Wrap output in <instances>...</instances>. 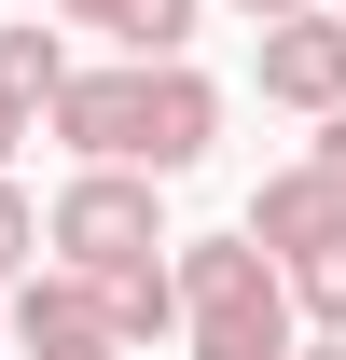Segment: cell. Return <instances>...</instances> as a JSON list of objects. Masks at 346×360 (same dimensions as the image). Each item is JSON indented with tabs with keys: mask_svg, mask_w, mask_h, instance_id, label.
I'll return each instance as SVG.
<instances>
[{
	"mask_svg": "<svg viewBox=\"0 0 346 360\" xmlns=\"http://www.w3.org/2000/svg\"><path fill=\"white\" fill-rule=\"evenodd\" d=\"M236 14H250V28H291V14H319V0H236Z\"/></svg>",
	"mask_w": 346,
	"mask_h": 360,
	"instance_id": "4fadbf2b",
	"label": "cell"
},
{
	"mask_svg": "<svg viewBox=\"0 0 346 360\" xmlns=\"http://www.w3.org/2000/svg\"><path fill=\"white\" fill-rule=\"evenodd\" d=\"M180 347L194 360H291L305 347V305H291V264L250 250V236H180Z\"/></svg>",
	"mask_w": 346,
	"mask_h": 360,
	"instance_id": "7a4b0ae2",
	"label": "cell"
},
{
	"mask_svg": "<svg viewBox=\"0 0 346 360\" xmlns=\"http://www.w3.org/2000/svg\"><path fill=\"white\" fill-rule=\"evenodd\" d=\"M291 360H346V333H305V347H291Z\"/></svg>",
	"mask_w": 346,
	"mask_h": 360,
	"instance_id": "9a60e30c",
	"label": "cell"
},
{
	"mask_svg": "<svg viewBox=\"0 0 346 360\" xmlns=\"http://www.w3.org/2000/svg\"><path fill=\"white\" fill-rule=\"evenodd\" d=\"M42 264V208H28V194H14V180H0V291H14V277Z\"/></svg>",
	"mask_w": 346,
	"mask_h": 360,
	"instance_id": "8fae6325",
	"label": "cell"
},
{
	"mask_svg": "<svg viewBox=\"0 0 346 360\" xmlns=\"http://www.w3.org/2000/svg\"><path fill=\"white\" fill-rule=\"evenodd\" d=\"M14 347H28V360H42V347H111V319H97V277L28 264V277H14Z\"/></svg>",
	"mask_w": 346,
	"mask_h": 360,
	"instance_id": "8992f818",
	"label": "cell"
},
{
	"mask_svg": "<svg viewBox=\"0 0 346 360\" xmlns=\"http://www.w3.org/2000/svg\"><path fill=\"white\" fill-rule=\"evenodd\" d=\"M305 167H319V180L346 194V111H319V153H305Z\"/></svg>",
	"mask_w": 346,
	"mask_h": 360,
	"instance_id": "7c38bea8",
	"label": "cell"
},
{
	"mask_svg": "<svg viewBox=\"0 0 346 360\" xmlns=\"http://www.w3.org/2000/svg\"><path fill=\"white\" fill-rule=\"evenodd\" d=\"M263 97L277 111H346V14H291V28H263Z\"/></svg>",
	"mask_w": 346,
	"mask_h": 360,
	"instance_id": "277c9868",
	"label": "cell"
},
{
	"mask_svg": "<svg viewBox=\"0 0 346 360\" xmlns=\"http://www.w3.org/2000/svg\"><path fill=\"white\" fill-rule=\"evenodd\" d=\"M291 305H305V333H346V236L291 264Z\"/></svg>",
	"mask_w": 346,
	"mask_h": 360,
	"instance_id": "30bf717a",
	"label": "cell"
},
{
	"mask_svg": "<svg viewBox=\"0 0 346 360\" xmlns=\"http://www.w3.org/2000/svg\"><path fill=\"white\" fill-rule=\"evenodd\" d=\"M167 250L180 236L153 222V180L139 167H84L42 208V264H70V277H125V264H167Z\"/></svg>",
	"mask_w": 346,
	"mask_h": 360,
	"instance_id": "3957f363",
	"label": "cell"
},
{
	"mask_svg": "<svg viewBox=\"0 0 346 360\" xmlns=\"http://www.w3.org/2000/svg\"><path fill=\"white\" fill-rule=\"evenodd\" d=\"M84 167H139V180H180L194 153L222 139V84L180 70V56H111V70H70L42 111Z\"/></svg>",
	"mask_w": 346,
	"mask_h": 360,
	"instance_id": "6da1fadb",
	"label": "cell"
},
{
	"mask_svg": "<svg viewBox=\"0 0 346 360\" xmlns=\"http://www.w3.org/2000/svg\"><path fill=\"white\" fill-rule=\"evenodd\" d=\"M97 319H111V347H153V333H180V277H167V264L97 277Z\"/></svg>",
	"mask_w": 346,
	"mask_h": 360,
	"instance_id": "ba28073f",
	"label": "cell"
},
{
	"mask_svg": "<svg viewBox=\"0 0 346 360\" xmlns=\"http://www.w3.org/2000/svg\"><path fill=\"white\" fill-rule=\"evenodd\" d=\"M28 125H42V111H14V97H0V167H14V139H28Z\"/></svg>",
	"mask_w": 346,
	"mask_h": 360,
	"instance_id": "5bb4252c",
	"label": "cell"
},
{
	"mask_svg": "<svg viewBox=\"0 0 346 360\" xmlns=\"http://www.w3.org/2000/svg\"><path fill=\"white\" fill-rule=\"evenodd\" d=\"M56 84H70L56 28H42V14H14V28H0V97H14V111H56Z\"/></svg>",
	"mask_w": 346,
	"mask_h": 360,
	"instance_id": "9c48e42d",
	"label": "cell"
},
{
	"mask_svg": "<svg viewBox=\"0 0 346 360\" xmlns=\"http://www.w3.org/2000/svg\"><path fill=\"white\" fill-rule=\"evenodd\" d=\"M236 236L277 250V264H305V250H333V236H346V194H333L319 167H277V180L250 194V222H236Z\"/></svg>",
	"mask_w": 346,
	"mask_h": 360,
	"instance_id": "5b68a950",
	"label": "cell"
},
{
	"mask_svg": "<svg viewBox=\"0 0 346 360\" xmlns=\"http://www.w3.org/2000/svg\"><path fill=\"white\" fill-rule=\"evenodd\" d=\"M70 28H111L125 56H180L194 42V0H56Z\"/></svg>",
	"mask_w": 346,
	"mask_h": 360,
	"instance_id": "52a82bcc",
	"label": "cell"
},
{
	"mask_svg": "<svg viewBox=\"0 0 346 360\" xmlns=\"http://www.w3.org/2000/svg\"><path fill=\"white\" fill-rule=\"evenodd\" d=\"M42 360H125V347H42Z\"/></svg>",
	"mask_w": 346,
	"mask_h": 360,
	"instance_id": "2e32d148",
	"label": "cell"
}]
</instances>
